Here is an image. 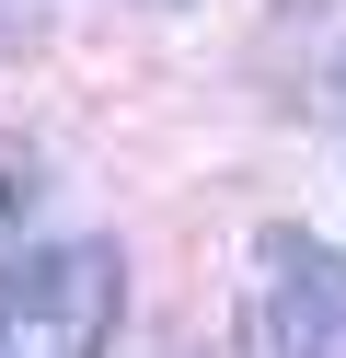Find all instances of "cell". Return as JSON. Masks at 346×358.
Listing matches in <instances>:
<instances>
[{
    "label": "cell",
    "mask_w": 346,
    "mask_h": 358,
    "mask_svg": "<svg viewBox=\"0 0 346 358\" xmlns=\"http://www.w3.org/2000/svg\"><path fill=\"white\" fill-rule=\"evenodd\" d=\"M46 208V162H35V139H12L0 127V243H23V220Z\"/></svg>",
    "instance_id": "cell-3"
},
{
    "label": "cell",
    "mask_w": 346,
    "mask_h": 358,
    "mask_svg": "<svg viewBox=\"0 0 346 358\" xmlns=\"http://www.w3.org/2000/svg\"><path fill=\"white\" fill-rule=\"evenodd\" d=\"M150 12H185V0H150Z\"/></svg>",
    "instance_id": "cell-5"
},
{
    "label": "cell",
    "mask_w": 346,
    "mask_h": 358,
    "mask_svg": "<svg viewBox=\"0 0 346 358\" xmlns=\"http://www.w3.org/2000/svg\"><path fill=\"white\" fill-rule=\"evenodd\" d=\"M35 35H46V0H0V58L35 47Z\"/></svg>",
    "instance_id": "cell-4"
},
{
    "label": "cell",
    "mask_w": 346,
    "mask_h": 358,
    "mask_svg": "<svg viewBox=\"0 0 346 358\" xmlns=\"http://www.w3.org/2000/svg\"><path fill=\"white\" fill-rule=\"evenodd\" d=\"M243 358H346V255L300 220H266L243 255Z\"/></svg>",
    "instance_id": "cell-2"
},
{
    "label": "cell",
    "mask_w": 346,
    "mask_h": 358,
    "mask_svg": "<svg viewBox=\"0 0 346 358\" xmlns=\"http://www.w3.org/2000/svg\"><path fill=\"white\" fill-rule=\"evenodd\" d=\"M127 324V255L115 243H23L0 266V358H104Z\"/></svg>",
    "instance_id": "cell-1"
}]
</instances>
